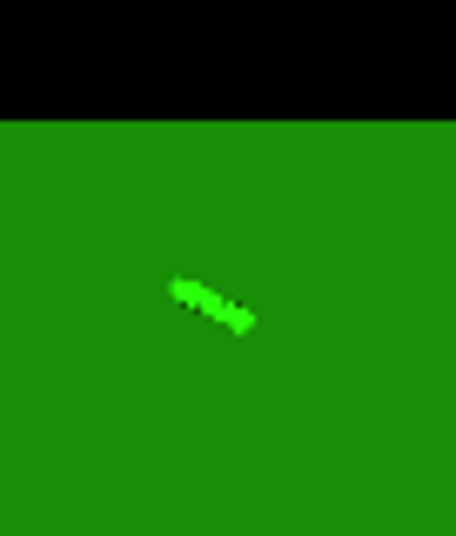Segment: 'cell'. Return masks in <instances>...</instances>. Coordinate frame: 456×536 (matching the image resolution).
Masks as SVG:
<instances>
[{"instance_id":"obj_1","label":"cell","mask_w":456,"mask_h":536,"mask_svg":"<svg viewBox=\"0 0 456 536\" xmlns=\"http://www.w3.org/2000/svg\"><path fill=\"white\" fill-rule=\"evenodd\" d=\"M168 295H175L182 309H195V315H215V322H222L228 335H249V329H255V309H235V302H222L215 289L188 282V275H175V282H168Z\"/></svg>"}]
</instances>
